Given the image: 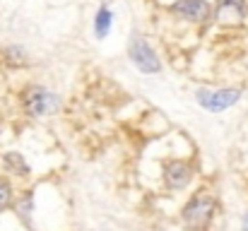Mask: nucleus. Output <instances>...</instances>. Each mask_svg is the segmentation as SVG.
<instances>
[{"label":"nucleus","instance_id":"11","mask_svg":"<svg viewBox=\"0 0 248 231\" xmlns=\"http://www.w3.org/2000/svg\"><path fill=\"white\" fill-rule=\"evenodd\" d=\"M244 231H248V215L244 217Z\"/></svg>","mask_w":248,"mask_h":231},{"label":"nucleus","instance_id":"4","mask_svg":"<svg viewBox=\"0 0 248 231\" xmlns=\"http://www.w3.org/2000/svg\"><path fill=\"white\" fill-rule=\"evenodd\" d=\"M56 108H58V96L56 94H51L44 87H31L29 89V94H27V111L31 116L41 118V116L53 113Z\"/></svg>","mask_w":248,"mask_h":231},{"label":"nucleus","instance_id":"2","mask_svg":"<svg viewBox=\"0 0 248 231\" xmlns=\"http://www.w3.org/2000/svg\"><path fill=\"white\" fill-rule=\"evenodd\" d=\"M130 61L135 63V68L140 73H159L162 70V63H159L157 53L152 51V46L142 36L130 39Z\"/></svg>","mask_w":248,"mask_h":231},{"label":"nucleus","instance_id":"7","mask_svg":"<svg viewBox=\"0 0 248 231\" xmlns=\"http://www.w3.org/2000/svg\"><path fill=\"white\" fill-rule=\"evenodd\" d=\"M246 15L244 0H219L217 5V19L219 22H241Z\"/></svg>","mask_w":248,"mask_h":231},{"label":"nucleus","instance_id":"6","mask_svg":"<svg viewBox=\"0 0 248 231\" xmlns=\"http://www.w3.org/2000/svg\"><path fill=\"white\" fill-rule=\"evenodd\" d=\"M190 166H186L183 161H169L164 169V178L166 183H169V188H176V190H181V188H186L188 183H190Z\"/></svg>","mask_w":248,"mask_h":231},{"label":"nucleus","instance_id":"5","mask_svg":"<svg viewBox=\"0 0 248 231\" xmlns=\"http://www.w3.org/2000/svg\"><path fill=\"white\" fill-rule=\"evenodd\" d=\"M176 15L186 17V19H193V22H205L210 17V5L207 0H176L173 7H171Z\"/></svg>","mask_w":248,"mask_h":231},{"label":"nucleus","instance_id":"8","mask_svg":"<svg viewBox=\"0 0 248 231\" xmlns=\"http://www.w3.org/2000/svg\"><path fill=\"white\" fill-rule=\"evenodd\" d=\"M111 10L108 7H101L99 12H96V22H94V31H96V36L99 39H104L106 34H108V29H111Z\"/></svg>","mask_w":248,"mask_h":231},{"label":"nucleus","instance_id":"3","mask_svg":"<svg viewBox=\"0 0 248 231\" xmlns=\"http://www.w3.org/2000/svg\"><path fill=\"white\" fill-rule=\"evenodd\" d=\"M195 96H198V104L202 108L224 111V108H229V106H234L239 101L241 92L239 89H217V92H212V89H198Z\"/></svg>","mask_w":248,"mask_h":231},{"label":"nucleus","instance_id":"9","mask_svg":"<svg viewBox=\"0 0 248 231\" xmlns=\"http://www.w3.org/2000/svg\"><path fill=\"white\" fill-rule=\"evenodd\" d=\"M5 164H7V166H10L12 171H17L19 176H24V173H27V164H24L22 154H17V152L5 154Z\"/></svg>","mask_w":248,"mask_h":231},{"label":"nucleus","instance_id":"1","mask_svg":"<svg viewBox=\"0 0 248 231\" xmlns=\"http://www.w3.org/2000/svg\"><path fill=\"white\" fill-rule=\"evenodd\" d=\"M212 212H215V200L210 195H198L193 198L186 210H183V222L190 227V229H202L210 219H212Z\"/></svg>","mask_w":248,"mask_h":231},{"label":"nucleus","instance_id":"10","mask_svg":"<svg viewBox=\"0 0 248 231\" xmlns=\"http://www.w3.org/2000/svg\"><path fill=\"white\" fill-rule=\"evenodd\" d=\"M7 205H10V188H7V183L0 181V210Z\"/></svg>","mask_w":248,"mask_h":231}]
</instances>
